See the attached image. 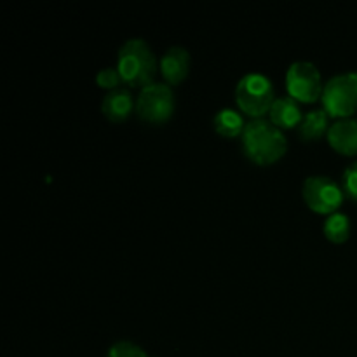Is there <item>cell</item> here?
I'll return each mask as SVG.
<instances>
[{
	"instance_id": "cell-4",
	"label": "cell",
	"mask_w": 357,
	"mask_h": 357,
	"mask_svg": "<svg viewBox=\"0 0 357 357\" xmlns=\"http://www.w3.org/2000/svg\"><path fill=\"white\" fill-rule=\"evenodd\" d=\"M324 112L331 117H351L357 112V72L333 77L323 91Z\"/></svg>"
},
{
	"instance_id": "cell-17",
	"label": "cell",
	"mask_w": 357,
	"mask_h": 357,
	"mask_svg": "<svg viewBox=\"0 0 357 357\" xmlns=\"http://www.w3.org/2000/svg\"><path fill=\"white\" fill-rule=\"evenodd\" d=\"M344 185H345V190L347 194L351 195L354 201H357V160L345 171L344 174Z\"/></svg>"
},
{
	"instance_id": "cell-15",
	"label": "cell",
	"mask_w": 357,
	"mask_h": 357,
	"mask_svg": "<svg viewBox=\"0 0 357 357\" xmlns=\"http://www.w3.org/2000/svg\"><path fill=\"white\" fill-rule=\"evenodd\" d=\"M98 86L103 87V89H119V84L122 82V77L119 73L117 68H103L96 75Z\"/></svg>"
},
{
	"instance_id": "cell-12",
	"label": "cell",
	"mask_w": 357,
	"mask_h": 357,
	"mask_svg": "<svg viewBox=\"0 0 357 357\" xmlns=\"http://www.w3.org/2000/svg\"><path fill=\"white\" fill-rule=\"evenodd\" d=\"M328 117L330 115L324 110H312L307 114L300 122V136L305 142H316L323 138L330 129H328Z\"/></svg>"
},
{
	"instance_id": "cell-5",
	"label": "cell",
	"mask_w": 357,
	"mask_h": 357,
	"mask_svg": "<svg viewBox=\"0 0 357 357\" xmlns=\"http://www.w3.org/2000/svg\"><path fill=\"white\" fill-rule=\"evenodd\" d=\"M136 112L150 124H162L169 121L174 112V96L171 87L155 82L143 87L136 101Z\"/></svg>"
},
{
	"instance_id": "cell-3",
	"label": "cell",
	"mask_w": 357,
	"mask_h": 357,
	"mask_svg": "<svg viewBox=\"0 0 357 357\" xmlns=\"http://www.w3.org/2000/svg\"><path fill=\"white\" fill-rule=\"evenodd\" d=\"M236 101L244 114L260 119L261 115L271 112L275 101L272 82L261 73H248L237 84Z\"/></svg>"
},
{
	"instance_id": "cell-10",
	"label": "cell",
	"mask_w": 357,
	"mask_h": 357,
	"mask_svg": "<svg viewBox=\"0 0 357 357\" xmlns=\"http://www.w3.org/2000/svg\"><path fill=\"white\" fill-rule=\"evenodd\" d=\"M271 122L279 129H289L300 126L302 122V112L298 103L293 98H279L274 101L271 108Z\"/></svg>"
},
{
	"instance_id": "cell-8",
	"label": "cell",
	"mask_w": 357,
	"mask_h": 357,
	"mask_svg": "<svg viewBox=\"0 0 357 357\" xmlns=\"http://www.w3.org/2000/svg\"><path fill=\"white\" fill-rule=\"evenodd\" d=\"M328 142L331 149L342 155H356L357 153V121L344 119L335 122L328 131Z\"/></svg>"
},
{
	"instance_id": "cell-14",
	"label": "cell",
	"mask_w": 357,
	"mask_h": 357,
	"mask_svg": "<svg viewBox=\"0 0 357 357\" xmlns=\"http://www.w3.org/2000/svg\"><path fill=\"white\" fill-rule=\"evenodd\" d=\"M349 234H351V223H349L347 216L342 215V213H335L324 223V236L331 243H345L349 239Z\"/></svg>"
},
{
	"instance_id": "cell-13",
	"label": "cell",
	"mask_w": 357,
	"mask_h": 357,
	"mask_svg": "<svg viewBox=\"0 0 357 357\" xmlns=\"http://www.w3.org/2000/svg\"><path fill=\"white\" fill-rule=\"evenodd\" d=\"M213 124H215L216 132L220 136H223V138H236V136L243 135L244 128H246L243 122V117L236 110H230V108L220 110L215 115Z\"/></svg>"
},
{
	"instance_id": "cell-2",
	"label": "cell",
	"mask_w": 357,
	"mask_h": 357,
	"mask_svg": "<svg viewBox=\"0 0 357 357\" xmlns=\"http://www.w3.org/2000/svg\"><path fill=\"white\" fill-rule=\"evenodd\" d=\"M117 70L122 77V82L143 89V87L150 86L155 77V56L145 40L131 38V40L124 42L119 51Z\"/></svg>"
},
{
	"instance_id": "cell-7",
	"label": "cell",
	"mask_w": 357,
	"mask_h": 357,
	"mask_svg": "<svg viewBox=\"0 0 357 357\" xmlns=\"http://www.w3.org/2000/svg\"><path fill=\"white\" fill-rule=\"evenodd\" d=\"M302 194L307 206L319 215H335V211L344 202L340 187L326 176L307 178Z\"/></svg>"
},
{
	"instance_id": "cell-11",
	"label": "cell",
	"mask_w": 357,
	"mask_h": 357,
	"mask_svg": "<svg viewBox=\"0 0 357 357\" xmlns=\"http://www.w3.org/2000/svg\"><path fill=\"white\" fill-rule=\"evenodd\" d=\"M101 110H103L105 117L112 122H122L129 117L132 112V98L129 91L126 89H115L105 96L103 103H101Z\"/></svg>"
},
{
	"instance_id": "cell-16",
	"label": "cell",
	"mask_w": 357,
	"mask_h": 357,
	"mask_svg": "<svg viewBox=\"0 0 357 357\" xmlns=\"http://www.w3.org/2000/svg\"><path fill=\"white\" fill-rule=\"evenodd\" d=\"M108 357H146L143 349L131 342H119L108 351Z\"/></svg>"
},
{
	"instance_id": "cell-6",
	"label": "cell",
	"mask_w": 357,
	"mask_h": 357,
	"mask_svg": "<svg viewBox=\"0 0 357 357\" xmlns=\"http://www.w3.org/2000/svg\"><path fill=\"white\" fill-rule=\"evenodd\" d=\"M286 87L289 98L302 103H314L323 98L324 91L319 70L309 61H296L289 66L286 73Z\"/></svg>"
},
{
	"instance_id": "cell-9",
	"label": "cell",
	"mask_w": 357,
	"mask_h": 357,
	"mask_svg": "<svg viewBox=\"0 0 357 357\" xmlns=\"http://www.w3.org/2000/svg\"><path fill=\"white\" fill-rule=\"evenodd\" d=\"M162 75L171 86L183 82L190 70V56L183 47H171L160 59Z\"/></svg>"
},
{
	"instance_id": "cell-1",
	"label": "cell",
	"mask_w": 357,
	"mask_h": 357,
	"mask_svg": "<svg viewBox=\"0 0 357 357\" xmlns=\"http://www.w3.org/2000/svg\"><path fill=\"white\" fill-rule=\"evenodd\" d=\"M243 146L246 155L260 166H268L286 153L288 143L284 135L272 122L257 119L244 128Z\"/></svg>"
}]
</instances>
